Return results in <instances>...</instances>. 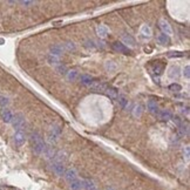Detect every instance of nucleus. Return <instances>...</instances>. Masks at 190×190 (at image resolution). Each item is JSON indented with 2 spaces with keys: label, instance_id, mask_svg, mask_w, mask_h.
Here are the masks:
<instances>
[{
  "label": "nucleus",
  "instance_id": "obj_10",
  "mask_svg": "<svg viewBox=\"0 0 190 190\" xmlns=\"http://www.w3.org/2000/svg\"><path fill=\"white\" fill-rule=\"evenodd\" d=\"M65 178L67 182H73V181H75L76 178H78V173H76V170L75 169H73V168H71V169H68V170L65 171Z\"/></svg>",
  "mask_w": 190,
  "mask_h": 190
},
{
  "label": "nucleus",
  "instance_id": "obj_1",
  "mask_svg": "<svg viewBox=\"0 0 190 190\" xmlns=\"http://www.w3.org/2000/svg\"><path fill=\"white\" fill-rule=\"evenodd\" d=\"M31 142H32V148L33 151L38 155H41L44 154V151L46 149V144L44 142V140L41 138L38 131H33L31 134Z\"/></svg>",
  "mask_w": 190,
  "mask_h": 190
},
{
  "label": "nucleus",
  "instance_id": "obj_22",
  "mask_svg": "<svg viewBox=\"0 0 190 190\" xmlns=\"http://www.w3.org/2000/svg\"><path fill=\"white\" fill-rule=\"evenodd\" d=\"M66 78L68 81H75V80L79 78V73L76 72V71H68L67 74H66Z\"/></svg>",
  "mask_w": 190,
  "mask_h": 190
},
{
  "label": "nucleus",
  "instance_id": "obj_28",
  "mask_svg": "<svg viewBox=\"0 0 190 190\" xmlns=\"http://www.w3.org/2000/svg\"><path fill=\"white\" fill-rule=\"evenodd\" d=\"M168 89L173 93H178L182 91V87H181V85H178V83H171V85H169Z\"/></svg>",
  "mask_w": 190,
  "mask_h": 190
},
{
  "label": "nucleus",
  "instance_id": "obj_2",
  "mask_svg": "<svg viewBox=\"0 0 190 190\" xmlns=\"http://www.w3.org/2000/svg\"><path fill=\"white\" fill-rule=\"evenodd\" d=\"M60 135H61V128H60L59 125H52L48 129V133H47V140L49 143H55L58 142L60 138Z\"/></svg>",
  "mask_w": 190,
  "mask_h": 190
},
{
  "label": "nucleus",
  "instance_id": "obj_32",
  "mask_svg": "<svg viewBox=\"0 0 190 190\" xmlns=\"http://www.w3.org/2000/svg\"><path fill=\"white\" fill-rule=\"evenodd\" d=\"M183 156L185 157L187 161H189V158H190V148H189V145H185V147L183 148Z\"/></svg>",
  "mask_w": 190,
  "mask_h": 190
},
{
  "label": "nucleus",
  "instance_id": "obj_35",
  "mask_svg": "<svg viewBox=\"0 0 190 190\" xmlns=\"http://www.w3.org/2000/svg\"><path fill=\"white\" fill-rule=\"evenodd\" d=\"M19 4L25 7H29V6H32V5H34L35 1H28V0H25V1H24V0H22V1H19Z\"/></svg>",
  "mask_w": 190,
  "mask_h": 190
},
{
  "label": "nucleus",
  "instance_id": "obj_15",
  "mask_svg": "<svg viewBox=\"0 0 190 190\" xmlns=\"http://www.w3.org/2000/svg\"><path fill=\"white\" fill-rule=\"evenodd\" d=\"M108 33H109V29H108V27L105 26V25H99V26L96 27V34L99 35V38L103 39V38H106V37L108 35Z\"/></svg>",
  "mask_w": 190,
  "mask_h": 190
},
{
  "label": "nucleus",
  "instance_id": "obj_11",
  "mask_svg": "<svg viewBox=\"0 0 190 190\" xmlns=\"http://www.w3.org/2000/svg\"><path fill=\"white\" fill-rule=\"evenodd\" d=\"M62 53H64V47L61 46V45H59V44L53 45V46L49 48V54H51V55H54V56L60 58V55H62Z\"/></svg>",
  "mask_w": 190,
  "mask_h": 190
},
{
  "label": "nucleus",
  "instance_id": "obj_17",
  "mask_svg": "<svg viewBox=\"0 0 190 190\" xmlns=\"http://www.w3.org/2000/svg\"><path fill=\"white\" fill-rule=\"evenodd\" d=\"M147 108L153 114H158V111H158V105L156 103V101H154V100H149L147 102Z\"/></svg>",
  "mask_w": 190,
  "mask_h": 190
},
{
  "label": "nucleus",
  "instance_id": "obj_37",
  "mask_svg": "<svg viewBox=\"0 0 190 190\" xmlns=\"http://www.w3.org/2000/svg\"><path fill=\"white\" fill-rule=\"evenodd\" d=\"M95 190H98V189H95Z\"/></svg>",
  "mask_w": 190,
  "mask_h": 190
},
{
  "label": "nucleus",
  "instance_id": "obj_8",
  "mask_svg": "<svg viewBox=\"0 0 190 190\" xmlns=\"http://www.w3.org/2000/svg\"><path fill=\"white\" fill-rule=\"evenodd\" d=\"M113 49L116 51V52H118V53H122V54H130L131 53L130 48H128L127 46H125L121 41H116V42H114V44H113Z\"/></svg>",
  "mask_w": 190,
  "mask_h": 190
},
{
  "label": "nucleus",
  "instance_id": "obj_19",
  "mask_svg": "<svg viewBox=\"0 0 190 190\" xmlns=\"http://www.w3.org/2000/svg\"><path fill=\"white\" fill-rule=\"evenodd\" d=\"M156 40H157V42L160 45H169V42H170V38L168 35L163 34V33L158 34L156 37Z\"/></svg>",
  "mask_w": 190,
  "mask_h": 190
},
{
  "label": "nucleus",
  "instance_id": "obj_30",
  "mask_svg": "<svg viewBox=\"0 0 190 190\" xmlns=\"http://www.w3.org/2000/svg\"><path fill=\"white\" fill-rule=\"evenodd\" d=\"M64 49H67V51H75V49H76V45H75L73 41H67L65 45H64Z\"/></svg>",
  "mask_w": 190,
  "mask_h": 190
},
{
  "label": "nucleus",
  "instance_id": "obj_18",
  "mask_svg": "<svg viewBox=\"0 0 190 190\" xmlns=\"http://www.w3.org/2000/svg\"><path fill=\"white\" fill-rule=\"evenodd\" d=\"M105 93L111 99H118V89H116V88H114V87H111V86H107V87H106Z\"/></svg>",
  "mask_w": 190,
  "mask_h": 190
},
{
  "label": "nucleus",
  "instance_id": "obj_31",
  "mask_svg": "<svg viewBox=\"0 0 190 190\" xmlns=\"http://www.w3.org/2000/svg\"><path fill=\"white\" fill-rule=\"evenodd\" d=\"M8 105H10V99L7 96H0V107L5 109Z\"/></svg>",
  "mask_w": 190,
  "mask_h": 190
},
{
  "label": "nucleus",
  "instance_id": "obj_23",
  "mask_svg": "<svg viewBox=\"0 0 190 190\" xmlns=\"http://www.w3.org/2000/svg\"><path fill=\"white\" fill-rule=\"evenodd\" d=\"M69 188H71V190H80L82 188V181L76 178L75 181L69 183Z\"/></svg>",
  "mask_w": 190,
  "mask_h": 190
},
{
  "label": "nucleus",
  "instance_id": "obj_25",
  "mask_svg": "<svg viewBox=\"0 0 190 190\" xmlns=\"http://www.w3.org/2000/svg\"><path fill=\"white\" fill-rule=\"evenodd\" d=\"M47 62L49 64V65L52 66H58L60 64V58H58V56H54V55H48L47 56Z\"/></svg>",
  "mask_w": 190,
  "mask_h": 190
},
{
  "label": "nucleus",
  "instance_id": "obj_24",
  "mask_svg": "<svg viewBox=\"0 0 190 190\" xmlns=\"http://www.w3.org/2000/svg\"><path fill=\"white\" fill-rule=\"evenodd\" d=\"M178 131H180L181 135H188V133H189V125L184 123L182 121V123L178 126Z\"/></svg>",
  "mask_w": 190,
  "mask_h": 190
},
{
  "label": "nucleus",
  "instance_id": "obj_27",
  "mask_svg": "<svg viewBox=\"0 0 190 190\" xmlns=\"http://www.w3.org/2000/svg\"><path fill=\"white\" fill-rule=\"evenodd\" d=\"M142 111H143V109H142V106L136 105L135 107H134V109H133V115H134L135 118H140V116L142 115Z\"/></svg>",
  "mask_w": 190,
  "mask_h": 190
},
{
  "label": "nucleus",
  "instance_id": "obj_26",
  "mask_svg": "<svg viewBox=\"0 0 190 190\" xmlns=\"http://www.w3.org/2000/svg\"><path fill=\"white\" fill-rule=\"evenodd\" d=\"M118 105L121 106L123 109H126V108L128 107V100H127L123 95H118Z\"/></svg>",
  "mask_w": 190,
  "mask_h": 190
},
{
  "label": "nucleus",
  "instance_id": "obj_36",
  "mask_svg": "<svg viewBox=\"0 0 190 190\" xmlns=\"http://www.w3.org/2000/svg\"><path fill=\"white\" fill-rule=\"evenodd\" d=\"M86 47L89 49V48H94L95 47V45H94V41L93 40H87L86 41Z\"/></svg>",
  "mask_w": 190,
  "mask_h": 190
},
{
  "label": "nucleus",
  "instance_id": "obj_12",
  "mask_svg": "<svg viewBox=\"0 0 190 190\" xmlns=\"http://www.w3.org/2000/svg\"><path fill=\"white\" fill-rule=\"evenodd\" d=\"M1 118H2V121L5 122V123H11L12 122V120H13V114H12V111H10V109H2L1 111Z\"/></svg>",
  "mask_w": 190,
  "mask_h": 190
},
{
  "label": "nucleus",
  "instance_id": "obj_20",
  "mask_svg": "<svg viewBox=\"0 0 190 190\" xmlns=\"http://www.w3.org/2000/svg\"><path fill=\"white\" fill-rule=\"evenodd\" d=\"M158 116H160V118H161L162 121H169V120H171V118H173V114H171L169 111L164 109V111H158Z\"/></svg>",
  "mask_w": 190,
  "mask_h": 190
},
{
  "label": "nucleus",
  "instance_id": "obj_4",
  "mask_svg": "<svg viewBox=\"0 0 190 190\" xmlns=\"http://www.w3.org/2000/svg\"><path fill=\"white\" fill-rule=\"evenodd\" d=\"M121 42L125 45V46H127L128 48L130 47V48H133V47L136 46V40H135V38L131 35V34H129V33H122V35H121Z\"/></svg>",
  "mask_w": 190,
  "mask_h": 190
},
{
  "label": "nucleus",
  "instance_id": "obj_14",
  "mask_svg": "<svg viewBox=\"0 0 190 190\" xmlns=\"http://www.w3.org/2000/svg\"><path fill=\"white\" fill-rule=\"evenodd\" d=\"M180 72H181V69H180L178 66H173L170 69H169V72H168V78L171 80L177 79L180 76V74H181Z\"/></svg>",
  "mask_w": 190,
  "mask_h": 190
},
{
  "label": "nucleus",
  "instance_id": "obj_9",
  "mask_svg": "<svg viewBox=\"0 0 190 190\" xmlns=\"http://www.w3.org/2000/svg\"><path fill=\"white\" fill-rule=\"evenodd\" d=\"M52 169L58 176H62V175H65L66 170H65V165H64V163H60V162H53Z\"/></svg>",
  "mask_w": 190,
  "mask_h": 190
},
{
  "label": "nucleus",
  "instance_id": "obj_29",
  "mask_svg": "<svg viewBox=\"0 0 190 190\" xmlns=\"http://www.w3.org/2000/svg\"><path fill=\"white\" fill-rule=\"evenodd\" d=\"M55 69H56V72L59 73V74H61V75H66L67 74V67H66L65 65H61V64H59L58 66H55Z\"/></svg>",
  "mask_w": 190,
  "mask_h": 190
},
{
  "label": "nucleus",
  "instance_id": "obj_21",
  "mask_svg": "<svg viewBox=\"0 0 190 190\" xmlns=\"http://www.w3.org/2000/svg\"><path fill=\"white\" fill-rule=\"evenodd\" d=\"M82 188H85L86 190H95L96 185L94 184L92 180H83L82 181Z\"/></svg>",
  "mask_w": 190,
  "mask_h": 190
},
{
  "label": "nucleus",
  "instance_id": "obj_13",
  "mask_svg": "<svg viewBox=\"0 0 190 190\" xmlns=\"http://www.w3.org/2000/svg\"><path fill=\"white\" fill-rule=\"evenodd\" d=\"M79 80L82 85L88 86V87H91V86L93 85V82L95 81V80L93 79L91 75H88V74H82V75H80Z\"/></svg>",
  "mask_w": 190,
  "mask_h": 190
},
{
  "label": "nucleus",
  "instance_id": "obj_5",
  "mask_svg": "<svg viewBox=\"0 0 190 190\" xmlns=\"http://www.w3.org/2000/svg\"><path fill=\"white\" fill-rule=\"evenodd\" d=\"M140 38L142 40H149L151 38V35H153V32H151V28L149 25H147V24H143L142 26L140 27Z\"/></svg>",
  "mask_w": 190,
  "mask_h": 190
},
{
  "label": "nucleus",
  "instance_id": "obj_6",
  "mask_svg": "<svg viewBox=\"0 0 190 190\" xmlns=\"http://www.w3.org/2000/svg\"><path fill=\"white\" fill-rule=\"evenodd\" d=\"M158 25H160V28L162 29V33L165 34V35H168L169 38H170L171 35L174 34V32H173V28H171V26H170V24H169V22H168L165 19L160 20Z\"/></svg>",
  "mask_w": 190,
  "mask_h": 190
},
{
  "label": "nucleus",
  "instance_id": "obj_33",
  "mask_svg": "<svg viewBox=\"0 0 190 190\" xmlns=\"http://www.w3.org/2000/svg\"><path fill=\"white\" fill-rule=\"evenodd\" d=\"M183 76L185 78V79H189L190 78V67H189V65H187L183 68Z\"/></svg>",
  "mask_w": 190,
  "mask_h": 190
},
{
  "label": "nucleus",
  "instance_id": "obj_7",
  "mask_svg": "<svg viewBox=\"0 0 190 190\" xmlns=\"http://www.w3.org/2000/svg\"><path fill=\"white\" fill-rule=\"evenodd\" d=\"M13 140H14V143H15L17 147H21L22 144L25 143V141H26V134H25V131L17 130L15 131V134H14V136H13Z\"/></svg>",
  "mask_w": 190,
  "mask_h": 190
},
{
  "label": "nucleus",
  "instance_id": "obj_16",
  "mask_svg": "<svg viewBox=\"0 0 190 190\" xmlns=\"http://www.w3.org/2000/svg\"><path fill=\"white\" fill-rule=\"evenodd\" d=\"M156 64H154L153 65V72L155 73L156 75H157V79H158V76L162 74V72H163V69H164V64L163 62H161V61H155Z\"/></svg>",
  "mask_w": 190,
  "mask_h": 190
},
{
  "label": "nucleus",
  "instance_id": "obj_3",
  "mask_svg": "<svg viewBox=\"0 0 190 190\" xmlns=\"http://www.w3.org/2000/svg\"><path fill=\"white\" fill-rule=\"evenodd\" d=\"M25 123H26V120H25V116L21 114V113H18L13 115V120H12V126L15 130H22V128L25 127Z\"/></svg>",
  "mask_w": 190,
  "mask_h": 190
},
{
  "label": "nucleus",
  "instance_id": "obj_34",
  "mask_svg": "<svg viewBox=\"0 0 190 190\" xmlns=\"http://www.w3.org/2000/svg\"><path fill=\"white\" fill-rule=\"evenodd\" d=\"M184 54L182 52H169L168 53V56H169V58H177V56H180V58H181V56H183Z\"/></svg>",
  "mask_w": 190,
  "mask_h": 190
}]
</instances>
